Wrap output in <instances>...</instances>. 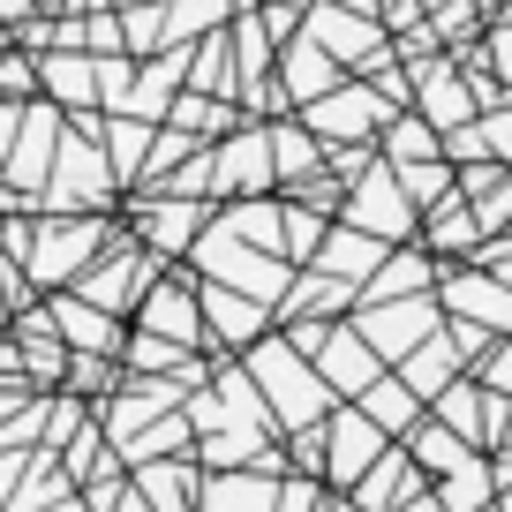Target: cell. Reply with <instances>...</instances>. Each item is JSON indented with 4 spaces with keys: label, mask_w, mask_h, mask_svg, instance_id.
<instances>
[{
    "label": "cell",
    "mask_w": 512,
    "mask_h": 512,
    "mask_svg": "<svg viewBox=\"0 0 512 512\" xmlns=\"http://www.w3.org/2000/svg\"><path fill=\"white\" fill-rule=\"evenodd\" d=\"M241 369L256 377V392H264V407H272L279 437L324 422V415H332V400H339L332 384L317 377V362H309L294 339H249V347H241Z\"/></svg>",
    "instance_id": "1"
},
{
    "label": "cell",
    "mask_w": 512,
    "mask_h": 512,
    "mask_svg": "<svg viewBox=\"0 0 512 512\" xmlns=\"http://www.w3.org/2000/svg\"><path fill=\"white\" fill-rule=\"evenodd\" d=\"M437 294H400V302H354V332L377 347V362H407L437 332Z\"/></svg>",
    "instance_id": "2"
},
{
    "label": "cell",
    "mask_w": 512,
    "mask_h": 512,
    "mask_svg": "<svg viewBox=\"0 0 512 512\" xmlns=\"http://www.w3.org/2000/svg\"><path fill=\"white\" fill-rule=\"evenodd\" d=\"M354 189V204H347V226H362V234H377V241H392V249H400V241H415V196L400 189V174H392V166H362V174L347 181Z\"/></svg>",
    "instance_id": "3"
},
{
    "label": "cell",
    "mask_w": 512,
    "mask_h": 512,
    "mask_svg": "<svg viewBox=\"0 0 512 512\" xmlns=\"http://www.w3.org/2000/svg\"><path fill=\"white\" fill-rule=\"evenodd\" d=\"M98 249H106V219H53V226L31 234V279H38V287L83 279Z\"/></svg>",
    "instance_id": "4"
},
{
    "label": "cell",
    "mask_w": 512,
    "mask_h": 512,
    "mask_svg": "<svg viewBox=\"0 0 512 512\" xmlns=\"http://www.w3.org/2000/svg\"><path fill=\"white\" fill-rule=\"evenodd\" d=\"M211 189L234 196V204H241V196H272V189H279L272 128H241V121H234V136L211 151Z\"/></svg>",
    "instance_id": "5"
},
{
    "label": "cell",
    "mask_w": 512,
    "mask_h": 512,
    "mask_svg": "<svg viewBox=\"0 0 512 512\" xmlns=\"http://www.w3.org/2000/svg\"><path fill=\"white\" fill-rule=\"evenodd\" d=\"M166 279V256H151V249H113L106 264H91V272L76 279V294L83 302H98V309H144V294Z\"/></svg>",
    "instance_id": "6"
},
{
    "label": "cell",
    "mask_w": 512,
    "mask_h": 512,
    "mask_svg": "<svg viewBox=\"0 0 512 512\" xmlns=\"http://www.w3.org/2000/svg\"><path fill=\"white\" fill-rule=\"evenodd\" d=\"M302 31L317 38L332 61H392V46H384V23L362 16V8H339V0H309L302 8Z\"/></svg>",
    "instance_id": "7"
},
{
    "label": "cell",
    "mask_w": 512,
    "mask_h": 512,
    "mask_svg": "<svg viewBox=\"0 0 512 512\" xmlns=\"http://www.w3.org/2000/svg\"><path fill=\"white\" fill-rule=\"evenodd\" d=\"M384 445H392V437H384L354 400L332 407V415H324V482H332V490H354V482H362V467L377 460Z\"/></svg>",
    "instance_id": "8"
},
{
    "label": "cell",
    "mask_w": 512,
    "mask_h": 512,
    "mask_svg": "<svg viewBox=\"0 0 512 512\" xmlns=\"http://www.w3.org/2000/svg\"><path fill=\"white\" fill-rule=\"evenodd\" d=\"M392 113L400 106H384L377 91H324V98L302 106V128L317 136V144H362V136H377Z\"/></svg>",
    "instance_id": "9"
},
{
    "label": "cell",
    "mask_w": 512,
    "mask_h": 512,
    "mask_svg": "<svg viewBox=\"0 0 512 512\" xmlns=\"http://www.w3.org/2000/svg\"><path fill=\"white\" fill-rule=\"evenodd\" d=\"M437 309H452L460 324H482V332H512V287L490 279L482 264H460L437 279Z\"/></svg>",
    "instance_id": "10"
},
{
    "label": "cell",
    "mask_w": 512,
    "mask_h": 512,
    "mask_svg": "<svg viewBox=\"0 0 512 512\" xmlns=\"http://www.w3.org/2000/svg\"><path fill=\"white\" fill-rule=\"evenodd\" d=\"M196 512H279V475L272 467H204Z\"/></svg>",
    "instance_id": "11"
},
{
    "label": "cell",
    "mask_w": 512,
    "mask_h": 512,
    "mask_svg": "<svg viewBox=\"0 0 512 512\" xmlns=\"http://www.w3.org/2000/svg\"><path fill=\"white\" fill-rule=\"evenodd\" d=\"M309 362H317V377L332 384L339 400H354V392H369V384L384 377V362H377V347H369L362 332H354V324H332V332H324V347L309 354Z\"/></svg>",
    "instance_id": "12"
},
{
    "label": "cell",
    "mask_w": 512,
    "mask_h": 512,
    "mask_svg": "<svg viewBox=\"0 0 512 512\" xmlns=\"http://www.w3.org/2000/svg\"><path fill=\"white\" fill-rule=\"evenodd\" d=\"M46 317H53V332L68 339V354H121V317L113 309H98V302H83V294H68V287H53V302H46Z\"/></svg>",
    "instance_id": "13"
},
{
    "label": "cell",
    "mask_w": 512,
    "mask_h": 512,
    "mask_svg": "<svg viewBox=\"0 0 512 512\" xmlns=\"http://www.w3.org/2000/svg\"><path fill=\"white\" fill-rule=\"evenodd\" d=\"M415 490H430V475H422V467H415V452H392V445H384L377 452V460H369L362 467V482H354V505H362V512H392V505H407V497H415Z\"/></svg>",
    "instance_id": "14"
},
{
    "label": "cell",
    "mask_w": 512,
    "mask_h": 512,
    "mask_svg": "<svg viewBox=\"0 0 512 512\" xmlns=\"http://www.w3.org/2000/svg\"><path fill=\"white\" fill-rule=\"evenodd\" d=\"M128 482L144 490L151 512H196V452H159V460H136L128 467Z\"/></svg>",
    "instance_id": "15"
},
{
    "label": "cell",
    "mask_w": 512,
    "mask_h": 512,
    "mask_svg": "<svg viewBox=\"0 0 512 512\" xmlns=\"http://www.w3.org/2000/svg\"><path fill=\"white\" fill-rule=\"evenodd\" d=\"M475 91H467V83L460 76H452V68L445 61H422V53H415V121H430V128H467V121H475Z\"/></svg>",
    "instance_id": "16"
},
{
    "label": "cell",
    "mask_w": 512,
    "mask_h": 512,
    "mask_svg": "<svg viewBox=\"0 0 512 512\" xmlns=\"http://www.w3.org/2000/svg\"><path fill=\"white\" fill-rule=\"evenodd\" d=\"M196 309H211V332H219V347H249V339H264V302L241 287H219V279H196Z\"/></svg>",
    "instance_id": "17"
},
{
    "label": "cell",
    "mask_w": 512,
    "mask_h": 512,
    "mask_svg": "<svg viewBox=\"0 0 512 512\" xmlns=\"http://www.w3.org/2000/svg\"><path fill=\"white\" fill-rule=\"evenodd\" d=\"M144 332H159V339H181V347H204V317H196V287L189 279H159V287L144 294Z\"/></svg>",
    "instance_id": "18"
},
{
    "label": "cell",
    "mask_w": 512,
    "mask_h": 512,
    "mask_svg": "<svg viewBox=\"0 0 512 512\" xmlns=\"http://www.w3.org/2000/svg\"><path fill=\"white\" fill-rule=\"evenodd\" d=\"M196 234H204V211H196L189 196H174V204H144V211H136V241H144L151 256H181V249H196Z\"/></svg>",
    "instance_id": "19"
},
{
    "label": "cell",
    "mask_w": 512,
    "mask_h": 512,
    "mask_svg": "<svg viewBox=\"0 0 512 512\" xmlns=\"http://www.w3.org/2000/svg\"><path fill=\"white\" fill-rule=\"evenodd\" d=\"M384 249H392V241H377V234H362V226H347V219H339L332 234H324L317 264H324V272H332V279H347L354 294H362V279H369V272H377V264H384Z\"/></svg>",
    "instance_id": "20"
},
{
    "label": "cell",
    "mask_w": 512,
    "mask_h": 512,
    "mask_svg": "<svg viewBox=\"0 0 512 512\" xmlns=\"http://www.w3.org/2000/svg\"><path fill=\"white\" fill-rule=\"evenodd\" d=\"M53 159H61V174H53V204H98L113 181V166L98 159L91 144H76V136H61L53 144Z\"/></svg>",
    "instance_id": "21"
},
{
    "label": "cell",
    "mask_w": 512,
    "mask_h": 512,
    "mask_svg": "<svg viewBox=\"0 0 512 512\" xmlns=\"http://www.w3.org/2000/svg\"><path fill=\"white\" fill-rule=\"evenodd\" d=\"M460 369H467V362H460V347H452V332L437 324V332H430V339H422V347H415V354L400 362V377H407V392H415V400L430 407L437 392H445V384L460 377Z\"/></svg>",
    "instance_id": "22"
},
{
    "label": "cell",
    "mask_w": 512,
    "mask_h": 512,
    "mask_svg": "<svg viewBox=\"0 0 512 512\" xmlns=\"http://www.w3.org/2000/svg\"><path fill=\"white\" fill-rule=\"evenodd\" d=\"M272 166H279V189H309V196H317V181H324V144L309 136L302 121H279V128H272Z\"/></svg>",
    "instance_id": "23"
},
{
    "label": "cell",
    "mask_w": 512,
    "mask_h": 512,
    "mask_svg": "<svg viewBox=\"0 0 512 512\" xmlns=\"http://www.w3.org/2000/svg\"><path fill=\"white\" fill-rule=\"evenodd\" d=\"M279 76H287V98H294V106H309V98L332 91L339 61H332V53H324L317 38L302 31V38H287V46H279Z\"/></svg>",
    "instance_id": "24"
},
{
    "label": "cell",
    "mask_w": 512,
    "mask_h": 512,
    "mask_svg": "<svg viewBox=\"0 0 512 512\" xmlns=\"http://www.w3.org/2000/svg\"><path fill=\"white\" fill-rule=\"evenodd\" d=\"M354 407H362V415L377 422L384 437H407V430L422 422V400L407 392V377H377L369 392H354Z\"/></svg>",
    "instance_id": "25"
},
{
    "label": "cell",
    "mask_w": 512,
    "mask_h": 512,
    "mask_svg": "<svg viewBox=\"0 0 512 512\" xmlns=\"http://www.w3.org/2000/svg\"><path fill=\"white\" fill-rule=\"evenodd\" d=\"M407 452H415V467H422L430 482H437V475H452L460 460H475V445H467L460 430H445V422H430V415L407 430Z\"/></svg>",
    "instance_id": "26"
},
{
    "label": "cell",
    "mask_w": 512,
    "mask_h": 512,
    "mask_svg": "<svg viewBox=\"0 0 512 512\" xmlns=\"http://www.w3.org/2000/svg\"><path fill=\"white\" fill-rule=\"evenodd\" d=\"M437 497H445V512H490L497 505V475H490V460H460L452 475H437Z\"/></svg>",
    "instance_id": "27"
},
{
    "label": "cell",
    "mask_w": 512,
    "mask_h": 512,
    "mask_svg": "<svg viewBox=\"0 0 512 512\" xmlns=\"http://www.w3.org/2000/svg\"><path fill=\"white\" fill-rule=\"evenodd\" d=\"M437 422H445V430H460L467 445H482V415H490V392H482V384H467V377H452L445 392H437Z\"/></svg>",
    "instance_id": "28"
},
{
    "label": "cell",
    "mask_w": 512,
    "mask_h": 512,
    "mask_svg": "<svg viewBox=\"0 0 512 512\" xmlns=\"http://www.w3.org/2000/svg\"><path fill=\"white\" fill-rule=\"evenodd\" d=\"M392 174H400V189L415 196V211H430V196H437V204L452 196V166H445V151H430V159H400Z\"/></svg>",
    "instance_id": "29"
},
{
    "label": "cell",
    "mask_w": 512,
    "mask_h": 512,
    "mask_svg": "<svg viewBox=\"0 0 512 512\" xmlns=\"http://www.w3.org/2000/svg\"><path fill=\"white\" fill-rule=\"evenodd\" d=\"M166 121H174L181 136H219V128H234V113H226L219 98H196V91H181L174 106H166Z\"/></svg>",
    "instance_id": "30"
},
{
    "label": "cell",
    "mask_w": 512,
    "mask_h": 512,
    "mask_svg": "<svg viewBox=\"0 0 512 512\" xmlns=\"http://www.w3.org/2000/svg\"><path fill=\"white\" fill-rule=\"evenodd\" d=\"M38 68H46V83H53V91H68L76 106H91V61H83V53L38 46Z\"/></svg>",
    "instance_id": "31"
},
{
    "label": "cell",
    "mask_w": 512,
    "mask_h": 512,
    "mask_svg": "<svg viewBox=\"0 0 512 512\" xmlns=\"http://www.w3.org/2000/svg\"><path fill=\"white\" fill-rule=\"evenodd\" d=\"M144 144H151V128L121 113V121H113V159H106L113 181H136V159H144Z\"/></svg>",
    "instance_id": "32"
},
{
    "label": "cell",
    "mask_w": 512,
    "mask_h": 512,
    "mask_svg": "<svg viewBox=\"0 0 512 512\" xmlns=\"http://www.w3.org/2000/svg\"><path fill=\"white\" fill-rule=\"evenodd\" d=\"M475 384H482V392H512V332L482 347V362H475Z\"/></svg>",
    "instance_id": "33"
},
{
    "label": "cell",
    "mask_w": 512,
    "mask_h": 512,
    "mask_svg": "<svg viewBox=\"0 0 512 512\" xmlns=\"http://www.w3.org/2000/svg\"><path fill=\"white\" fill-rule=\"evenodd\" d=\"M482 144L497 151V166H512V98H497V106H482Z\"/></svg>",
    "instance_id": "34"
},
{
    "label": "cell",
    "mask_w": 512,
    "mask_h": 512,
    "mask_svg": "<svg viewBox=\"0 0 512 512\" xmlns=\"http://www.w3.org/2000/svg\"><path fill=\"white\" fill-rule=\"evenodd\" d=\"M475 264H482L490 279H505V287H512V226H505L497 241H475Z\"/></svg>",
    "instance_id": "35"
},
{
    "label": "cell",
    "mask_w": 512,
    "mask_h": 512,
    "mask_svg": "<svg viewBox=\"0 0 512 512\" xmlns=\"http://www.w3.org/2000/svg\"><path fill=\"white\" fill-rule=\"evenodd\" d=\"M384 128H392V121H384ZM392 151H400V159H430V151H437V128L400 121V128H392Z\"/></svg>",
    "instance_id": "36"
},
{
    "label": "cell",
    "mask_w": 512,
    "mask_h": 512,
    "mask_svg": "<svg viewBox=\"0 0 512 512\" xmlns=\"http://www.w3.org/2000/svg\"><path fill=\"white\" fill-rule=\"evenodd\" d=\"M490 61H497V83H512V16L490 31Z\"/></svg>",
    "instance_id": "37"
},
{
    "label": "cell",
    "mask_w": 512,
    "mask_h": 512,
    "mask_svg": "<svg viewBox=\"0 0 512 512\" xmlns=\"http://www.w3.org/2000/svg\"><path fill=\"white\" fill-rule=\"evenodd\" d=\"M392 512H445V497H437V490H415L407 505H392Z\"/></svg>",
    "instance_id": "38"
},
{
    "label": "cell",
    "mask_w": 512,
    "mask_h": 512,
    "mask_svg": "<svg viewBox=\"0 0 512 512\" xmlns=\"http://www.w3.org/2000/svg\"><path fill=\"white\" fill-rule=\"evenodd\" d=\"M38 0H0V16H31Z\"/></svg>",
    "instance_id": "39"
},
{
    "label": "cell",
    "mask_w": 512,
    "mask_h": 512,
    "mask_svg": "<svg viewBox=\"0 0 512 512\" xmlns=\"http://www.w3.org/2000/svg\"><path fill=\"white\" fill-rule=\"evenodd\" d=\"M475 8H505V0H475Z\"/></svg>",
    "instance_id": "40"
}]
</instances>
